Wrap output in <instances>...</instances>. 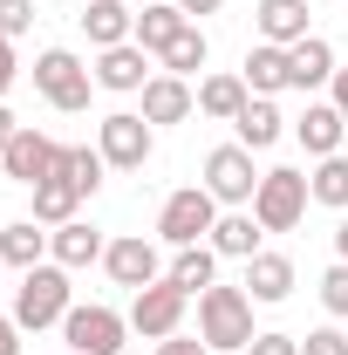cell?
<instances>
[{"label":"cell","mask_w":348,"mask_h":355,"mask_svg":"<svg viewBox=\"0 0 348 355\" xmlns=\"http://www.w3.org/2000/svg\"><path fill=\"white\" fill-rule=\"evenodd\" d=\"M198 342H212V349H246V342H253V294L212 280V287L198 294Z\"/></svg>","instance_id":"cell-1"},{"label":"cell","mask_w":348,"mask_h":355,"mask_svg":"<svg viewBox=\"0 0 348 355\" xmlns=\"http://www.w3.org/2000/svg\"><path fill=\"white\" fill-rule=\"evenodd\" d=\"M69 308H76L69 301V266H28L21 273V287H14V328L21 335L28 328H55Z\"/></svg>","instance_id":"cell-2"},{"label":"cell","mask_w":348,"mask_h":355,"mask_svg":"<svg viewBox=\"0 0 348 355\" xmlns=\"http://www.w3.org/2000/svg\"><path fill=\"white\" fill-rule=\"evenodd\" d=\"M218 225V198L205 184H184L164 198V212H157V232H164V246H205Z\"/></svg>","instance_id":"cell-3"},{"label":"cell","mask_w":348,"mask_h":355,"mask_svg":"<svg viewBox=\"0 0 348 355\" xmlns=\"http://www.w3.org/2000/svg\"><path fill=\"white\" fill-rule=\"evenodd\" d=\"M123 335H130V314L103 308V301L62 314V342H69V355H123Z\"/></svg>","instance_id":"cell-4"},{"label":"cell","mask_w":348,"mask_h":355,"mask_svg":"<svg viewBox=\"0 0 348 355\" xmlns=\"http://www.w3.org/2000/svg\"><path fill=\"white\" fill-rule=\"evenodd\" d=\"M55 164H62V144H55V137H42V130H28V123L0 144V178H14V184H28V191H35V184H48V178H55Z\"/></svg>","instance_id":"cell-5"},{"label":"cell","mask_w":348,"mask_h":355,"mask_svg":"<svg viewBox=\"0 0 348 355\" xmlns=\"http://www.w3.org/2000/svg\"><path fill=\"white\" fill-rule=\"evenodd\" d=\"M307 178L301 171H266L260 178V191H253V219L266 225V232H294L301 225V212H307Z\"/></svg>","instance_id":"cell-6"},{"label":"cell","mask_w":348,"mask_h":355,"mask_svg":"<svg viewBox=\"0 0 348 355\" xmlns=\"http://www.w3.org/2000/svg\"><path fill=\"white\" fill-rule=\"evenodd\" d=\"M260 178L266 171H253V150L246 144H218L212 157H205V191H212L218 205H253Z\"/></svg>","instance_id":"cell-7"},{"label":"cell","mask_w":348,"mask_h":355,"mask_svg":"<svg viewBox=\"0 0 348 355\" xmlns=\"http://www.w3.org/2000/svg\"><path fill=\"white\" fill-rule=\"evenodd\" d=\"M35 89H42L55 110H69V116H76V110H89V89H96V76H89L69 48H48L42 62H35Z\"/></svg>","instance_id":"cell-8"},{"label":"cell","mask_w":348,"mask_h":355,"mask_svg":"<svg viewBox=\"0 0 348 355\" xmlns=\"http://www.w3.org/2000/svg\"><path fill=\"white\" fill-rule=\"evenodd\" d=\"M96 150H103L116 171H143V164H150V123H143V110H116V116H103Z\"/></svg>","instance_id":"cell-9"},{"label":"cell","mask_w":348,"mask_h":355,"mask_svg":"<svg viewBox=\"0 0 348 355\" xmlns=\"http://www.w3.org/2000/svg\"><path fill=\"white\" fill-rule=\"evenodd\" d=\"M184 287H171V280H150V287H137L130 301V328L143 335V342H164V335H177V321H184Z\"/></svg>","instance_id":"cell-10"},{"label":"cell","mask_w":348,"mask_h":355,"mask_svg":"<svg viewBox=\"0 0 348 355\" xmlns=\"http://www.w3.org/2000/svg\"><path fill=\"white\" fill-rule=\"evenodd\" d=\"M103 266H110V280H116V287H150V280H164V260H157V246H150L143 232H130V239H110Z\"/></svg>","instance_id":"cell-11"},{"label":"cell","mask_w":348,"mask_h":355,"mask_svg":"<svg viewBox=\"0 0 348 355\" xmlns=\"http://www.w3.org/2000/svg\"><path fill=\"white\" fill-rule=\"evenodd\" d=\"M143 83H150V48L123 42V48H103V55H96V89L130 96V89H143Z\"/></svg>","instance_id":"cell-12"},{"label":"cell","mask_w":348,"mask_h":355,"mask_svg":"<svg viewBox=\"0 0 348 355\" xmlns=\"http://www.w3.org/2000/svg\"><path fill=\"white\" fill-rule=\"evenodd\" d=\"M198 110V89L184 76H150L143 83V123H184Z\"/></svg>","instance_id":"cell-13"},{"label":"cell","mask_w":348,"mask_h":355,"mask_svg":"<svg viewBox=\"0 0 348 355\" xmlns=\"http://www.w3.org/2000/svg\"><path fill=\"white\" fill-rule=\"evenodd\" d=\"M260 232H266V225L253 219L246 205H232V212H218V225H212L205 246H212L218 260H253V253H260Z\"/></svg>","instance_id":"cell-14"},{"label":"cell","mask_w":348,"mask_h":355,"mask_svg":"<svg viewBox=\"0 0 348 355\" xmlns=\"http://www.w3.org/2000/svg\"><path fill=\"white\" fill-rule=\"evenodd\" d=\"M82 35L96 42V55H103V48H123V42H137V14L123 7V0H89Z\"/></svg>","instance_id":"cell-15"},{"label":"cell","mask_w":348,"mask_h":355,"mask_svg":"<svg viewBox=\"0 0 348 355\" xmlns=\"http://www.w3.org/2000/svg\"><path fill=\"white\" fill-rule=\"evenodd\" d=\"M253 21H260V35L273 48H294V42H307L314 28H307V0H260L253 7Z\"/></svg>","instance_id":"cell-16"},{"label":"cell","mask_w":348,"mask_h":355,"mask_svg":"<svg viewBox=\"0 0 348 355\" xmlns=\"http://www.w3.org/2000/svg\"><path fill=\"white\" fill-rule=\"evenodd\" d=\"M48 253H55V266H69V273H76V266L103 260L110 246H103V232H96L89 219H69V225H55V232H48Z\"/></svg>","instance_id":"cell-17"},{"label":"cell","mask_w":348,"mask_h":355,"mask_svg":"<svg viewBox=\"0 0 348 355\" xmlns=\"http://www.w3.org/2000/svg\"><path fill=\"white\" fill-rule=\"evenodd\" d=\"M342 130H348V116L335 103H307V116L294 123V137L307 144V157H335L342 150Z\"/></svg>","instance_id":"cell-18"},{"label":"cell","mask_w":348,"mask_h":355,"mask_svg":"<svg viewBox=\"0 0 348 355\" xmlns=\"http://www.w3.org/2000/svg\"><path fill=\"white\" fill-rule=\"evenodd\" d=\"M246 294L266 301V308L287 301V294H294V260H287V253H253V260H246Z\"/></svg>","instance_id":"cell-19"},{"label":"cell","mask_w":348,"mask_h":355,"mask_svg":"<svg viewBox=\"0 0 348 355\" xmlns=\"http://www.w3.org/2000/svg\"><path fill=\"white\" fill-rule=\"evenodd\" d=\"M232 130H239V144H246V150H266V144H280L287 116L273 110V96H246V110L232 116Z\"/></svg>","instance_id":"cell-20"},{"label":"cell","mask_w":348,"mask_h":355,"mask_svg":"<svg viewBox=\"0 0 348 355\" xmlns=\"http://www.w3.org/2000/svg\"><path fill=\"white\" fill-rule=\"evenodd\" d=\"M184 28H191V14H184L177 0H164V7H143V14H137V48L164 55V48H171L177 35H184Z\"/></svg>","instance_id":"cell-21"},{"label":"cell","mask_w":348,"mask_h":355,"mask_svg":"<svg viewBox=\"0 0 348 355\" xmlns=\"http://www.w3.org/2000/svg\"><path fill=\"white\" fill-rule=\"evenodd\" d=\"M287 69H294V89H321V83H335V48L321 35H307V42L287 48Z\"/></svg>","instance_id":"cell-22"},{"label":"cell","mask_w":348,"mask_h":355,"mask_svg":"<svg viewBox=\"0 0 348 355\" xmlns=\"http://www.w3.org/2000/svg\"><path fill=\"white\" fill-rule=\"evenodd\" d=\"M246 89L253 96H273V89H294V69H287V48H273V42H260L253 55H246Z\"/></svg>","instance_id":"cell-23"},{"label":"cell","mask_w":348,"mask_h":355,"mask_svg":"<svg viewBox=\"0 0 348 355\" xmlns=\"http://www.w3.org/2000/svg\"><path fill=\"white\" fill-rule=\"evenodd\" d=\"M42 253H48V232H42V219H14V225H0V260L7 266H42Z\"/></svg>","instance_id":"cell-24"},{"label":"cell","mask_w":348,"mask_h":355,"mask_svg":"<svg viewBox=\"0 0 348 355\" xmlns=\"http://www.w3.org/2000/svg\"><path fill=\"white\" fill-rule=\"evenodd\" d=\"M246 76H205L198 83V116H218V123H232L239 110H246Z\"/></svg>","instance_id":"cell-25"},{"label":"cell","mask_w":348,"mask_h":355,"mask_svg":"<svg viewBox=\"0 0 348 355\" xmlns=\"http://www.w3.org/2000/svg\"><path fill=\"white\" fill-rule=\"evenodd\" d=\"M164 280L184 287V294H205V287L218 280V253H212V246H177V260L164 266Z\"/></svg>","instance_id":"cell-26"},{"label":"cell","mask_w":348,"mask_h":355,"mask_svg":"<svg viewBox=\"0 0 348 355\" xmlns=\"http://www.w3.org/2000/svg\"><path fill=\"white\" fill-rule=\"evenodd\" d=\"M103 171H110V157H103V150H89V144H62V164H55V178H69L82 198L103 184Z\"/></svg>","instance_id":"cell-27"},{"label":"cell","mask_w":348,"mask_h":355,"mask_svg":"<svg viewBox=\"0 0 348 355\" xmlns=\"http://www.w3.org/2000/svg\"><path fill=\"white\" fill-rule=\"evenodd\" d=\"M307 191H314V205L348 212V157H342V150H335V157H321V164L307 171Z\"/></svg>","instance_id":"cell-28"},{"label":"cell","mask_w":348,"mask_h":355,"mask_svg":"<svg viewBox=\"0 0 348 355\" xmlns=\"http://www.w3.org/2000/svg\"><path fill=\"white\" fill-rule=\"evenodd\" d=\"M76 205H82V191H76L69 178L35 184V219H42V225H69V219H76Z\"/></svg>","instance_id":"cell-29"},{"label":"cell","mask_w":348,"mask_h":355,"mask_svg":"<svg viewBox=\"0 0 348 355\" xmlns=\"http://www.w3.org/2000/svg\"><path fill=\"white\" fill-rule=\"evenodd\" d=\"M205 55H212V48H205V35H198V21H191V28H184V35H177V42L164 48L157 62H164V76H198V69H205Z\"/></svg>","instance_id":"cell-30"},{"label":"cell","mask_w":348,"mask_h":355,"mask_svg":"<svg viewBox=\"0 0 348 355\" xmlns=\"http://www.w3.org/2000/svg\"><path fill=\"white\" fill-rule=\"evenodd\" d=\"M321 308L348 321V260H335L328 273H321Z\"/></svg>","instance_id":"cell-31"},{"label":"cell","mask_w":348,"mask_h":355,"mask_svg":"<svg viewBox=\"0 0 348 355\" xmlns=\"http://www.w3.org/2000/svg\"><path fill=\"white\" fill-rule=\"evenodd\" d=\"M35 28V0H0V35L14 42V35H28Z\"/></svg>","instance_id":"cell-32"},{"label":"cell","mask_w":348,"mask_h":355,"mask_svg":"<svg viewBox=\"0 0 348 355\" xmlns=\"http://www.w3.org/2000/svg\"><path fill=\"white\" fill-rule=\"evenodd\" d=\"M301 355H348V335L342 328H314V335L301 342Z\"/></svg>","instance_id":"cell-33"},{"label":"cell","mask_w":348,"mask_h":355,"mask_svg":"<svg viewBox=\"0 0 348 355\" xmlns=\"http://www.w3.org/2000/svg\"><path fill=\"white\" fill-rule=\"evenodd\" d=\"M246 355H301V342H294V335H253Z\"/></svg>","instance_id":"cell-34"},{"label":"cell","mask_w":348,"mask_h":355,"mask_svg":"<svg viewBox=\"0 0 348 355\" xmlns=\"http://www.w3.org/2000/svg\"><path fill=\"white\" fill-rule=\"evenodd\" d=\"M157 355H212V342H191V335H164Z\"/></svg>","instance_id":"cell-35"},{"label":"cell","mask_w":348,"mask_h":355,"mask_svg":"<svg viewBox=\"0 0 348 355\" xmlns=\"http://www.w3.org/2000/svg\"><path fill=\"white\" fill-rule=\"evenodd\" d=\"M14 76H21V62H14V42H7V35H0V96H7V89H14Z\"/></svg>","instance_id":"cell-36"},{"label":"cell","mask_w":348,"mask_h":355,"mask_svg":"<svg viewBox=\"0 0 348 355\" xmlns=\"http://www.w3.org/2000/svg\"><path fill=\"white\" fill-rule=\"evenodd\" d=\"M0 355H21V328H14V314H0Z\"/></svg>","instance_id":"cell-37"},{"label":"cell","mask_w":348,"mask_h":355,"mask_svg":"<svg viewBox=\"0 0 348 355\" xmlns=\"http://www.w3.org/2000/svg\"><path fill=\"white\" fill-rule=\"evenodd\" d=\"M177 7H184V14H191V21H198V14H218V7H225V0H177Z\"/></svg>","instance_id":"cell-38"},{"label":"cell","mask_w":348,"mask_h":355,"mask_svg":"<svg viewBox=\"0 0 348 355\" xmlns=\"http://www.w3.org/2000/svg\"><path fill=\"white\" fill-rule=\"evenodd\" d=\"M335 110L348 116V69H335Z\"/></svg>","instance_id":"cell-39"},{"label":"cell","mask_w":348,"mask_h":355,"mask_svg":"<svg viewBox=\"0 0 348 355\" xmlns=\"http://www.w3.org/2000/svg\"><path fill=\"white\" fill-rule=\"evenodd\" d=\"M21 130V123H14V110H7V103H0V144H7V137Z\"/></svg>","instance_id":"cell-40"},{"label":"cell","mask_w":348,"mask_h":355,"mask_svg":"<svg viewBox=\"0 0 348 355\" xmlns=\"http://www.w3.org/2000/svg\"><path fill=\"white\" fill-rule=\"evenodd\" d=\"M335 253H342V260H348V219L335 225Z\"/></svg>","instance_id":"cell-41"},{"label":"cell","mask_w":348,"mask_h":355,"mask_svg":"<svg viewBox=\"0 0 348 355\" xmlns=\"http://www.w3.org/2000/svg\"><path fill=\"white\" fill-rule=\"evenodd\" d=\"M0 273H7V260H0Z\"/></svg>","instance_id":"cell-42"},{"label":"cell","mask_w":348,"mask_h":355,"mask_svg":"<svg viewBox=\"0 0 348 355\" xmlns=\"http://www.w3.org/2000/svg\"><path fill=\"white\" fill-rule=\"evenodd\" d=\"M123 355H137V349H123Z\"/></svg>","instance_id":"cell-43"}]
</instances>
